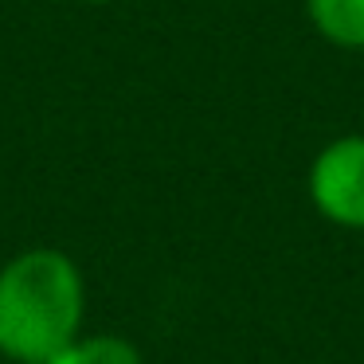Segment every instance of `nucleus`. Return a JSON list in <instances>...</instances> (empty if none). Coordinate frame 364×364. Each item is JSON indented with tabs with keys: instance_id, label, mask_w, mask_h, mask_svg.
Segmentation results:
<instances>
[{
	"instance_id": "nucleus-1",
	"label": "nucleus",
	"mask_w": 364,
	"mask_h": 364,
	"mask_svg": "<svg viewBox=\"0 0 364 364\" xmlns=\"http://www.w3.org/2000/svg\"><path fill=\"white\" fill-rule=\"evenodd\" d=\"M87 286L63 251L36 247L0 267V356L51 364L82 329Z\"/></svg>"
},
{
	"instance_id": "nucleus-2",
	"label": "nucleus",
	"mask_w": 364,
	"mask_h": 364,
	"mask_svg": "<svg viewBox=\"0 0 364 364\" xmlns=\"http://www.w3.org/2000/svg\"><path fill=\"white\" fill-rule=\"evenodd\" d=\"M309 196L325 220L364 228V134L329 141L309 165Z\"/></svg>"
},
{
	"instance_id": "nucleus-3",
	"label": "nucleus",
	"mask_w": 364,
	"mask_h": 364,
	"mask_svg": "<svg viewBox=\"0 0 364 364\" xmlns=\"http://www.w3.org/2000/svg\"><path fill=\"white\" fill-rule=\"evenodd\" d=\"M306 16L325 43L364 51V0H306Z\"/></svg>"
},
{
	"instance_id": "nucleus-4",
	"label": "nucleus",
	"mask_w": 364,
	"mask_h": 364,
	"mask_svg": "<svg viewBox=\"0 0 364 364\" xmlns=\"http://www.w3.org/2000/svg\"><path fill=\"white\" fill-rule=\"evenodd\" d=\"M51 364H141V353L118 333H95V337H75Z\"/></svg>"
},
{
	"instance_id": "nucleus-5",
	"label": "nucleus",
	"mask_w": 364,
	"mask_h": 364,
	"mask_svg": "<svg viewBox=\"0 0 364 364\" xmlns=\"http://www.w3.org/2000/svg\"><path fill=\"white\" fill-rule=\"evenodd\" d=\"M95 4H106V0H95Z\"/></svg>"
}]
</instances>
